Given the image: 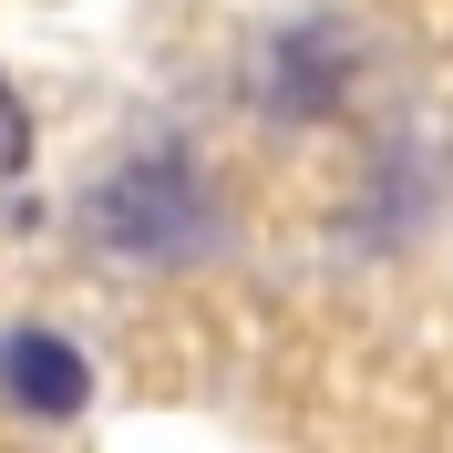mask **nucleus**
<instances>
[{"label": "nucleus", "instance_id": "1", "mask_svg": "<svg viewBox=\"0 0 453 453\" xmlns=\"http://www.w3.org/2000/svg\"><path fill=\"white\" fill-rule=\"evenodd\" d=\"M0 402H21L31 423H73L93 402V371H83V350L62 330L21 319V330H0Z\"/></svg>", "mask_w": 453, "mask_h": 453}, {"label": "nucleus", "instance_id": "3", "mask_svg": "<svg viewBox=\"0 0 453 453\" xmlns=\"http://www.w3.org/2000/svg\"><path fill=\"white\" fill-rule=\"evenodd\" d=\"M21 165H31V113L0 93V175H21Z\"/></svg>", "mask_w": 453, "mask_h": 453}, {"label": "nucleus", "instance_id": "2", "mask_svg": "<svg viewBox=\"0 0 453 453\" xmlns=\"http://www.w3.org/2000/svg\"><path fill=\"white\" fill-rule=\"evenodd\" d=\"M93 217L113 226V248H165L175 226H206V196H196L186 165H124L104 196H93Z\"/></svg>", "mask_w": 453, "mask_h": 453}]
</instances>
